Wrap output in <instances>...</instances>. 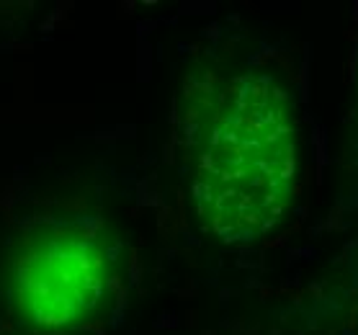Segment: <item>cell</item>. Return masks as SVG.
I'll use <instances>...</instances> for the list:
<instances>
[{
  "instance_id": "7a4b0ae2",
  "label": "cell",
  "mask_w": 358,
  "mask_h": 335,
  "mask_svg": "<svg viewBox=\"0 0 358 335\" xmlns=\"http://www.w3.org/2000/svg\"><path fill=\"white\" fill-rule=\"evenodd\" d=\"M114 278V240L106 222L88 212H59L31 220L16 237L6 292L24 327L65 335L96 318Z\"/></svg>"
},
{
  "instance_id": "6da1fadb",
  "label": "cell",
  "mask_w": 358,
  "mask_h": 335,
  "mask_svg": "<svg viewBox=\"0 0 358 335\" xmlns=\"http://www.w3.org/2000/svg\"><path fill=\"white\" fill-rule=\"evenodd\" d=\"M191 127V197L203 229L227 245L255 243L289 212L299 176V119L284 83L245 70Z\"/></svg>"
}]
</instances>
